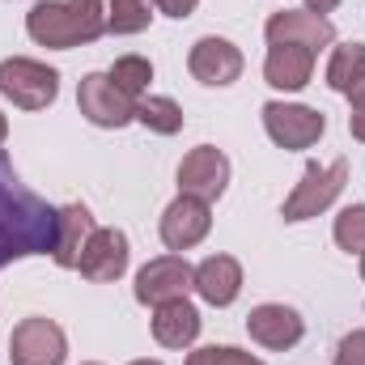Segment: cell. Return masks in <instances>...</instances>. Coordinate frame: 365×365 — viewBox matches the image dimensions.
<instances>
[{"label":"cell","mask_w":365,"mask_h":365,"mask_svg":"<svg viewBox=\"0 0 365 365\" xmlns=\"http://www.w3.org/2000/svg\"><path fill=\"white\" fill-rule=\"evenodd\" d=\"M56 217L60 208H51L17 179L13 162L0 149V268L26 255H47L56 247Z\"/></svg>","instance_id":"obj_1"},{"label":"cell","mask_w":365,"mask_h":365,"mask_svg":"<svg viewBox=\"0 0 365 365\" xmlns=\"http://www.w3.org/2000/svg\"><path fill=\"white\" fill-rule=\"evenodd\" d=\"M102 30H106L102 0H38L26 13V34L38 47H56V51L93 43Z\"/></svg>","instance_id":"obj_2"},{"label":"cell","mask_w":365,"mask_h":365,"mask_svg":"<svg viewBox=\"0 0 365 365\" xmlns=\"http://www.w3.org/2000/svg\"><path fill=\"white\" fill-rule=\"evenodd\" d=\"M344 182H349V162H344V158H336V162H327V166L310 162V166L302 170V182L289 191L280 217H284V221H310V217L327 212V208L336 204V195L344 191Z\"/></svg>","instance_id":"obj_3"},{"label":"cell","mask_w":365,"mask_h":365,"mask_svg":"<svg viewBox=\"0 0 365 365\" xmlns=\"http://www.w3.org/2000/svg\"><path fill=\"white\" fill-rule=\"evenodd\" d=\"M0 93L21 110H47L60 98V73L38 60L9 56L0 60Z\"/></svg>","instance_id":"obj_4"},{"label":"cell","mask_w":365,"mask_h":365,"mask_svg":"<svg viewBox=\"0 0 365 365\" xmlns=\"http://www.w3.org/2000/svg\"><path fill=\"white\" fill-rule=\"evenodd\" d=\"M77 106L93 128H128L136 119V102L119 90L106 73H86L77 86Z\"/></svg>","instance_id":"obj_5"},{"label":"cell","mask_w":365,"mask_h":365,"mask_svg":"<svg viewBox=\"0 0 365 365\" xmlns=\"http://www.w3.org/2000/svg\"><path fill=\"white\" fill-rule=\"evenodd\" d=\"M9 357H13V365H64L68 340H64L60 323L34 314V319H21V323L13 327Z\"/></svg>","instance_id":"obj_6"},{"label":"cell","mask_w":365,"mask_h":365,"mask_svg":"<svg viewBox=\"0 0 365 365\" xmlns=\"http://www.w3.org/2000/svg\"><path fill=\"white\" fill-rule=\"evenodd\" d=\"M264 128L280 149H310L323 132L327 119L314 106H297V102H268L264 106Z\"/></svg>","instance_id":"obj_7"},{"label":"cell","mask_w":365,"mask_h":365,"mask_svg":"<svg viewBox=\"0 0 365 365\" xmlns=\"http://www.w3.org/2000/svg\"><path fill=\"white\" fill-rule=\"evenodd\" d=\"M187 289H195V268L182 255L149 259L136 272V302H145V306H162V302L187 297Z\"/></svg>","instance_id":"obj_8"},{"label":"cell","mask_w":365,"mask_h":365,"mask_svg":"<svg viewBox=\"0 0 365 365\" xmlns=\"http://www.w3.org/2000/svg\"><path fill=\"white\" fill-rule=\"evenodd\" d=\"M230 182V158L212 145H195L187 158L179 162V191L182 195H195L204 204H212Z\"/></svg>","instance_id":"obj_9"},{"label":"cell","mask_w":365,"mask_h":365,"mask_svg":"<svg viewBox=\"0 0 365 365\" xmlns=\"http://www.w3.org/2000/svg\"><path fill=\"white\" fill-rule=\"evenodd\" d=\"M187 68H191V77L200 81V86H234L238 77H242V51L230 43V38H217V34H208V38H200L195 47H191V56H187Z\"/></svg>","instance_id":"obj_10"},{"label":"cell","mask_w":365,"mask_h":365,"mask_svg":"<svg viewBox=\"0 0 365 365\" xmlns=\"http://www.w3.org/2000/svg\"><path fill=\"white\" fill-rule=\"evenodd\" d=\"M264 34H268V43H297V47H310V51L336 43V26L323 13H310V9H280V13H272Z\"/></svg>","instance_id":"obj_11"},{"label":"cell","mask_w":365,"mask_h":365,"mask_svg":"<svg viewBox=\"0 0 365 365\" xmlns=\"http://www.w3.org/2000/svg\"><path fill=\"white\" fill-rule=\"evenodd\" d=\"M77 268L93 284H110L128 272V234L123 230H93L90 242L81 247Z\"/></svg>","instance_id":"obj_12"},{"label":"cell","mask_w":365,"mask_h":365,"mask_svg":"<svg viewBox=\"0 0 365 365\" xmlns=\"http://www.w3.org/2000/svg\"><path fill=\"white\" fill-rule=\"evenodd\" d=\"M247 331H251L255 344H264V349H272V353H284V349H293V344L306 336V323H302V314H297L293 306L264 302V306H255V310L247 314Z\"/></svg>","instance_id":"obj_13"},{"label":"cell","mask_w":365,"mask_h":365,"mask_svg":"<svg viewBox=\"0 0 365 365\" xmlns=\"http://www.w3.org/2000/svg\"><path fill=\"white\" fill-rule=\"evenodd\" d=\"M212 230V212L204 200L179 195L166 212H162V242L170 251H191L195 242H204V234Z\"/></svg>","instance_id":"obj_14"},{"label":"cell","mask_w":365,"mask_h":365,"mask_svg":"<svg viewBox=\"0 0 365 365\" xmlns=\"http://www.w3.org/2000/svg\"><path fill=\"white\" fill-rule=\"evenodd\" d=\"M314 77V51L310 47H297V43H272L268 47V60H264V81L272 90H302L310 86Z\"/></svg>","instance_id":"obj_15"},{"label":"cell","mask_w":365,"mask_h":365,"mask_svg":"<svg viewBox=\"0 0 365 365\" xmlns=\"http://www.w3.org/2000/svg\"><path fill=\"white\" fill-rule=\"evenodd\" d=\"M195 336H200V310L187 297L153 306V340L162 349H191Z\"/></svg>","instance_id":"obj_16"},{"label":"cell","mask_w":365,"mask_h":365,"mask_svg":"<svg viewBox=\"0 0 365 365\" xmlns=\"http://www.w3.org/2000/svg\"><path fill=\"white\" fill-rule=\"evenodd\" d=\"M195 293L208 306H230L242 293V268H238V259L234 255H208L195 268Z\"/></svg>","instance_id":"obj_17"},{"label":"cell","mask_w":365,"mask_h":365,"mask_svg":"<svg viewBox=\"0 0 365 365\" xmlns=\"http://www.w3.org/2000/svg\"><path fill=\"white\" fill-rule=\"evenodd\" d=\"M93 234V217L86 204H68V208H60V217H56V247H51V259L60 264V268H77V259H81V247L90 242Z\"/></svg>","instance_id":"obj_18"},{"label":"cell","mask_w":365,"mask_h":365,"mask_svg":"<svg viewBox=\"0 0 365 365\" xmlns=\"http://www.w3.org/2000/svg\"><path fill=\"white\" fill-rule=\"evenodd\" d=\"M136 119L149 128V132H158V136H175L182 132V106L175 98H162V93H145L140 102H136Z\"/></svg>","instance_id":"obj_19"},{"label":"cell","mask_w":365,"mask_h":365,"mask_svg":"<svg viewBox=\"0 0 365 365\" xmlns=\"http://www.w3.org/2000/svg\"><path fill=\"white\" fill-rule=\"evenodd\" d=\"M365 77V43H344L331 51V64H327V86L336 93H349L357 81Z\"/></svg>","instance_id":"obj_20"},{"label":"cell","mask_w":365,"mask_h":365,"mask_svg":"<svg viewBox=\"0 0 365 365\" xmlns=\"http://www.w3.org/2000/svg\"><path fill=\"white\" fill-rule=\"evenodd\" d=\"M106 77L128 93L132 102H140L145 90H149V81H153V64H149L145 56H119V60L110 64V73H106Z\"/></svg>","instance_id":"obj_21"},{"label":"cell","mask_w":365,"mask_h":365,"mask_svg":"<svg viewBox=\"0 0 365 365\" xmlns=\"http://www.w3.org/2000/svg\"><path fill=\"white\" fill-rule=\"evenodd\" d=\"M153 13H149V0H110L106 4V30L115 34H140L149 30Z\"/></svg>","instance_id":"obj_22"},{"label":"cell","mask_w":365,"mask_h":365,"mask_svg":"<svg viewBox=\"0 0 365 365\" xmlns=\"http://www.w3.org/2000/svg\"><path fill=\"white\" fill-rule=\"evenodd\" d=\"M336 247L349 251V255H365V204H349L340 217H336Z\"/></svg>","instance_id":"obj_23"},{"label":"cell","mask_w":365,"mask_h":365,"mask_svg":"<svg viewBox=\"0 0 365 365\" xmlns=\"http://www.w3.org/2000/svg\"><path fill=\"white\" fill-rule=\"evenodd\" d=\"M187 365H264L259 357L242 353V349H230V344H208V349H195Z\"/></svg>","instance_id":"obj_24"},{"label":"cell","mask_w":365,"mask_h":365,"mask_svg":"<svg viewBox=\"0 0 365 365\" xmlns=\"http://www.w3.org/2000/svg\"><path fill=\"white\" fill-rule=\"evenodd\" d=\"M336 365H365V331H349L336 344Z\"/></svg>","instance_id":"obj_25"},{"label":"cell","mask_w":365,"mask_h":365,"mask_svg":"<svg viewBox=\"0 0 365 365\" xmlns=\"http://www.w3.org/2000/svg\"><path fill=\"white\" fill-rule=\"evenodd\" d=\"M153 4H158V9H162L166 17H191L200 0H153Z\"/></svg>","instance_id":"obj_26"},{"label":"cell","mask_w":365,"mask_h":365,"mask_svg":"<svg viewBox=\"0 0 365 365\" xmlns=\"http://www.w3.org/2000/svg\"><path fill=\"white\" fill-rule=\"evenodd\" d=\"M344 98L353 102V110H365V77H361V81H357V86H353L349 93H344Z\"/></svg>","instance_id":"obj_27"},{"label":"cell","mask_w":365,"mask_h":365,"mask_svg":"<svg viewBox=\"0 0 365 365\" xmlns=\"http://www.w3.org/2000/svg\"><path fill=\"white\" fill-rule=\"evenodd\" d=\"M349 132H353L357 140H365V110H353V115H349Z\"/></svg>","instance_id":"obj_28"},{"label":"cell","mask_w":365,"mask_h":365,"mask_svg":"<svg viewBox=\"0 0 365 365\" xmlns=\"http://www.w3.org/2000/svg\"><path fill=\"white\" fill-rule=\"evenodd\" d=\"M336 4H340V0H306V9H310V13H331Z\"/></svg>","instance_id":"obj_29"},{"label":"cell","mask_w":365,"mask_h":365,"mask_svg":"<svg viewBox=\"0 0 365 365\" xmlns=\"http://www.w3.org/2000/svg\"><path fill=\"white\" fill-rule=\"evenodd\" d=\"M4 136H9V119L0 115V145H4Z\"/></svg>","instance_id":"obj_30"},{"label":"cell","mask_w":365,"mask_h":365,"mask_svg":"<svg viewBox=\"0 0 365 365\" xmlns=\"http://www.w3.org/2000/svg\"><path fill=\"white\" fill-rule=\"evenodd\" d=\"M132 365H162V361H149V357H145V361H132Z\"/></svg>","instance_id":"obj_31"},{"label":"cell","mask_w":365,"mask_h":365,"mask_svg":"<svg viewBox=\"0 0 365 365\" xmlns=\"http://www.w3.org/2000/svg\"><path fill=\"white\" fill-rule=\"evenodd\" d=\"M361 276H365V255H361Z\"/></svg>","instance_id":"obj_32"}]
</instances>
